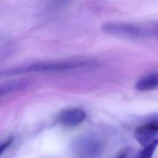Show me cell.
Segmentation results:
<instances>
[{
	"mask_svg": "<svg viewBox=\"0 0 158 158\" xmlns=\"http://www.w3.org/2000/svg\"><path fill=\"white\" fill-rule=\"evenodd\" d=\"M104 148V142L99 136L88 134L76 139L71 150L74 158H100Z\"/></svg>",
	"mask_w": 158,
	"mask_h": 158,
	"instance_id": "cell-2",
	"label": "cell"
},
{
	"mask_svg": "<svg viewBox=\"0 0 158 158\" xmlns=\"http://www.w3.org/2000/svg\"><path fill=\"white\" fill-rule=\"evenodd\" d=\"M158 88V73L146 75L136 82L135 88L139 91H148Z\"/></svg>",
	"mask_w": 158,
	"mask_h": 158,
	"instance_id": "cell-6",
	"label": "cell"
},
{
	"mask_svg": "<svg viewBox=\"0 0 158 158\" xmlns=\"http://www.w3.org/2000/svg\"><path fill=\"white\" fill-rule=\"evenodd\" d=\"M131 149L127 147L122 149L117 154L116 158H131Z\"/></svg>",
	"mask_w": 158,
	"mask_h": 158,
	"instance_id": "cell-9",
	"label": "cell"
},
{
	"mask_svg": "<svg viewBox=\"0 0 158 158\" xmlns=\"http://www.w3.org/2000/svg\"><path fill=\"white\" fill-rule=\"evenodd\" d=\"M85 112L78 108L67 109L62 110L58 117V121L67 127H74L81 123L85 118Z\"/></svg>",
	"mask_w": 158,
	"mask_h": 158,
	"instance_id": "cell-5",
	"label": "cell"
},
{
	"mask_svg": "<svg viewBox=\"0 0 158 158\" xmlns=\"http://www.w3.org/2000/svg\"><path fill=\"white\" fill-rule=\"evenodd\" d=\"M91 64H92V62L87 60H67L40 62L29 66L16 69L9 72H6V75H12L31 72L69 70L89 66Z\"/></svg>",
	"mask_w": 158,
	"mask_h": 158,
	"instance_id": "cell-3",
	"label": "cell"
},
{
	"mask_svg": "<svg viewBox=\"0 0 158 158\" xmlns=\"http://www.w3.org/2000/svg\"><path fill=\"white\" fill-rule=\"evenodd\" d=\"M158 135V121H151L138 127L134 131V137L143 146L156 139Z\"/></svg>",
	"mask_w": 158,
	"mask_h": 158,
	"instance_id": "cell-4",
	"label": "cell"
},
{
	"mask_svg": "<svg viewBox=\"0 0 158 158\" xmlns=\"http://www.w3.org/2000/svg\"><path fill=\"white\" fill-rule=\"evenodd\" d=\"M25 86V82L22 80H14L0 84V98L22 89Z\"/></svg>",
	"mask_w": 158,
	"mask_h": 158,
	"instance_id": "cell-7",
	"label": "cell"
},
{
	"mask_svg": "<svg viewBox=\"0 0 158 158\" xmlns=\"http://www.w3.org/2000/svg\"><path fill=\"white\" fill-rule=\"evenodd\" d=\"M158 146V138H156L144 146L139 158H151L156 148Z\"/></svg>",
	"mask_w": 158,
	"mask_h": 158,
	"instance_id": "cell-8",
	"label": "cell"
},
{
	"mask_svg": "<svg viewBox=\"0 0 158 158\" xmlns=\"http://www.w3.org/2000/svg\"><path fill=\"white\" fill-rule=\"evenodd\" d=\"M102 30L107 34L126 39H158V22H107Z\"/></svg>",
	"mask_w": 158,
	"mask_h": 158,
	"instance_id": "cell-1",
	"label": "cell"
},
{
	"mask_svg": "<svg viewBox=\"0 0 158 158\" xmlns=\"http://www.w3.org/2000/svg\"><path fill=\"white\" fill-rule=\"evenodd\" d=\"M13 139L12 138H9L7 140H6V141L0 143V156L4 152V151L10 145V144L12 143Z\"/></svg>",
	"mask_w": 158,
	"mask_h": 158,
	"instance_id": "cell-10",
	"label": "cell"
}]
</instances>
